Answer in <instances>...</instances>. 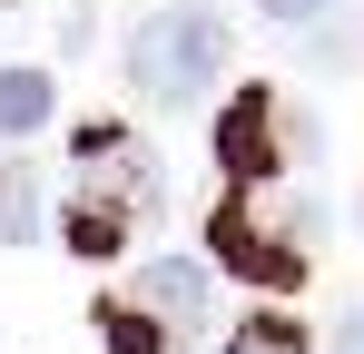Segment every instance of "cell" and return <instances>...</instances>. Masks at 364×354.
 I'll list each match as a JSON object with an SVG mask.
<instances>
[{
    "mask_svg": "<svg viewBox=\"0 0 364 354\" xmlns=\"http://www.w3.org/2000/svg\"><path fill=\"white\" fill-rule=\"evenodd\" d=\"M168 207V168H158V148L119 128V118H99V128H79V158H69V246L79 256H119L128 227L138 217H158Z\"/></svg>",
    "mask_w": 364,
    "mask_h": 354,
    "instance_id": "6da1fadb",
    "label": "cell"
},
{
    "mask_svg": "<svg viewBox=\"0 0 364 354\" xmlns=\"http://www.w3.org/2000/svg\"><path fill=\"white\" fill-rule=\"evenodd\" d=\"M315 236H325V207H315L305 187H286V177H266V187L217 197V217H207V256L237 266L246 286L286 295V286H305V266H315Z\"/></svg>",
    "mask_w": 364,
    "mask_h": 354,
    "instance_id": "7a4b0ae2",
    "label": "cell"
},
{
    "mask_svg": "<svg viewBox=\"0 0 364 354\" xmlns=\"http://www.w3.org/2000/svg\"><path fill=\"white\" fill-rule=\"evenodd\" d=\"M227 50H237V30L207 0H168V10H148L128 30V89L158 99V109H187V99H207L227 79Z\"/></svg>",
    "mask_w": 364,
    "mask_h": 354,
    "instance_id": "3957f363",
    "label": "cell"
},
{
    "mask_svg": "<svg viewBox=\"0 0 364 354\" xmlns=\"http://www.w3.org/2000/svg\"><path fill=\"white\" fill-rule=\"evenodd\" d=\"M286 138H296V148H315V128H305V118H286V99H276V89H237V99L217 109V168L237 177V187H266V177H286Z\"/></svg>",
    "mask_w": 364,
    "mask_h": 354,
    "instance_id": "277c9868",
    "label": "cell"
},
{
    "mask_svg": "<svg viewBox=\"0 0 364 354\" xmlns=\"http://www.w3.org/2000/svg\"><path fill=\"white\" fill-rule=\"evenodd\" d=\"M128 305H148L168 335H197V325H207V305H217V286H207V266H197V256H158V266H138Z\"/></svg>",
    "mask_w": 364,
    "mask_h": 354,
    "instance_id": "5b68a950",
    "label": "cell"
},
{
    "mask_svg": "<svg viewBox=\"0 0 364 354\" xmlns=\"http://www.w3.org/2000/svg\"><path fill=\"white\" fill-rule=\"evenodd\" d=\"M60 109V89H50V69H0V138H40Z\"/></svg>",
    "mask_w": 364,
    "mask_h": 354,
    "instance_id": "8992f818",
    "label": "cell"
},
{
    "mask_svg": "<svg viewBox=\"0 0 364 354\" xmlns=\"http://www.w3.org/2000/svg\"><path fill=\"white\" fill-rule=\"evenodd\" d=\"M40 236V168H0V246Z\"/></svg>",
    "mask_w": 364,
    "mask_h": 354,
    "instance_id": "52a82bcc",
    "label": "cell"
},
{
    "mask_svg": "<svg viewBox=\"0 0 364 354\" xmlns=\"http://www.w3.org/2000/svg\"><path fill=\"white\" fill-rule=\"evenodd\" d=\"M99 335H109V354H168V325H158L148 305H109Z\"/></svg>",
    "mask_w": 364,
    "mask_h": 354,
    "instance_id": "ba28073f",
    "label": "cell"
},
{
    "mask_svg": "<svg viewBox=\"0 0 364 354\" xmlns=\"http://www.w3.org/2000/svg\"><path fill=\"white\" fill-rule=\"evenodd\" d=\"M325 40H305V59L315 69H364V20H315Z\"/></svg>",
    "mask_w": 364,
    "mask_h": 354,
    "instance_id": "9c48e42d",
    "label": "cell"
},
{
    "mask_svg": "<svg viewBox=\"0 0 364 354\" xmlns=\"http://www.w3.org/2000/svg\"><path fill=\"white\" fill-rule=\"evenodd\" d=\"M305 345H315V335H296L286 315H256V325H237V345H227V354H305Z\"/></svg>",
    "mask_w": 364,
    "mask_h": 354,
    "instance_id": "30bf717a",
    "label": "cell"
},
{
    "mask_svg": "<svg viewBox=\"0 0 364 354\" xmlns=\"http://www.w3.org/2000/svg\"><path fill=\"white\" fill-rule=\"evenodd\" d=\"M335 10H345V0H266L276 30H315V20H335Z\"/></svg>",
    "mask_w": 364,
    "mask_h": 354,
    "instance_id": "8fae6325",
    "label": "cell"
},
{
    "mask_svg": "<svg viewBox=\"0 0 364 354\" xmlns=\"http://www.w3.org/2000/svg\"><path fill=\"white\" fill-rule=\"evenodd\" d=\"M325 354H364V305H345V315H335V335H325Z\"/></svg>",
    "mask_w": 364,
    "mask_h": 354,
    "instance_id": "7c38bea8",
    "label": "cell"
}]
</instances>
